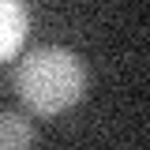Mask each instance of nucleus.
<instances>
[{"label":"nucleus","instance_id":"nucleus-1","mask_svg":"<svg viewBox=\"0 0 150 150\" xmlns=\"http://www.w3.org/2000/svg\"><path fill=\"white\" fill-rule=\"evenodd\" d=\"M15 90L38 116H56L83 98V64L60 45L34 49L15 71Z\"/></svg>","mask_w":150,"mask_h":150},{"label":"nucleus","instance_id":"nucleus-2","mask_svg":"<svg viewBox=\"0 0 150 150\" xmlns=\"http://www.w3.org/2000/svg\"><path fill=\"white\" fill-rule=\"evenodd\" d=\"M26 41V4L23 0H0V64L11 60Z\"/></svg>","mask_w":150,"mask_h":150},{"label":"nucleus","instance_id":"nucleus-3","mask_svg":"<svg viewBox=\"0 0 150 150\" xmlns=\"http://www.w3.org/2000/svg\"><path fill=\"white\" fill-rule=\"evenodd\" d=\"M30 139H34V131L23 116L0 112V150H23V146H30Z\"/></svg>","mask_w":150,"mask_h":150}]
</instances>
